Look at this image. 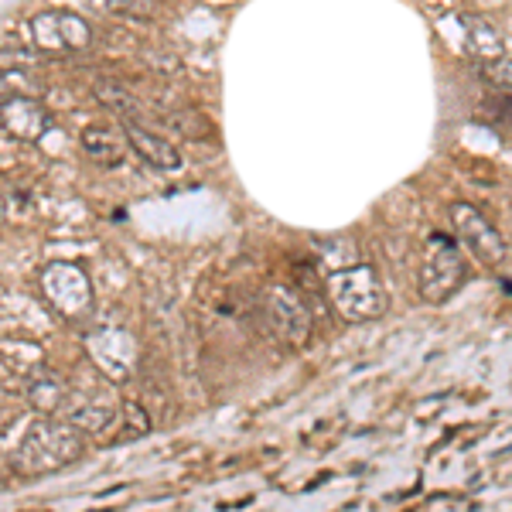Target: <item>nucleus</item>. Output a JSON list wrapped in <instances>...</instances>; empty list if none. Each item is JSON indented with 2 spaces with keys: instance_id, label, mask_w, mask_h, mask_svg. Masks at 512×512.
Listing matches in <instances>:
<instances>
[{
  "instance_id": "1",
  "label": "nucleus",
  "mask_w": 512,
  "mask_h": 512,
  "mask_svg": "<svg viewBox=\"0 0 512 512\" xmlns=\"http://www.w3.org/2000/svg\"><path fill=\"white\" fill-rule=\"evenodd\" d=\"M86 437L62 417H45L24 431L18 451H14V468L21 475H52L69 468L82 458Z\"/></svg>"
},
{
  "instance_id": "2",
  "label": "nucleus",
  "mask_w": 512,
  "mask_h": 512,
  "mask_svg": "<svg viewBox=\"0 0 512 512\" xmlns=\"http://www.w3.org/2000/svg\"><path fill=\"white\" fill-rule=\"evenodd\" d=\"M117 410H120V400H117L113 383L103 373L89 369V373H82L79 379H69V390H65L59 417L82 434H99L103 427L113 424Z\"/></svg>"
},
{
  "instance_id": "3",
  "label": "nucleus",
  "mask_w": 512,
  "mask_h": 512,
  "mask_svg": "<svg viewBox=\"0 0 512 512\" xmlns=\"http://www.w3.org/2000/svg\"><path fill=\"white\" fill-rule=\"evenodd\" d=\"M328 301L345 321H369L386 311V287L373 267H349L335 270L328 277Z\"/></svg>"
},
{
  "instance_id": "4",
  "label": "nucleus",
  "mask_w": 512,
  "mask_h": 512,
  "mask_svg": "<svg viewBox=\"0 0 512 512\" xmlns=\"http://www.w3.org/2000/svg\"><path fill=\"white\" fill-rule=\"evenodd\" d=\"M465 280H468V263L465 253L458 250V243L444 233H431L424 246V260H420V294H424V301L431 304L448 301Z\"/></svg>"
},
{
  "instance_id": "5",
  "label": "nucleus",
  "mask_w": 512,
  "mask_h": 512,
  "mask_svg": "<svg viewBox=\"0 0 512 512\" xmlns=\"http://www.w3.org/2000/svg\"><path fill=\"white\" fill-rule=\"evenodd\" d=\"M38 284L45 301L52 304V311L65 321H89V315H93V284H89L86 270L76 267V263H48L41 270Z\"/></svg>"
},
{
  "instance_id": "6",
  "label": "nucleus",
  "mask_w": 512,
  "mask_h": 512,
  "mask_svg": "<svg viewBox=\"0 0 512 512\" xmlns=\"http://www.w3.org/2000/svg\"><path fill=\"white\" fill-rule=\"evenodd\" d=\"M31 45L41 55H76L93 45V28L72 11H41L28 24Z\"/></svg>"
},
{
  "instance_id": "7",
  "label": "nucleus",
  "mask_w": 512,
  "mask_h": 512,
  "mask_svg": "<svg viewBox=\"0 0 512 512\" xmlns=\"http://www.w3.org/2000/svg\"><path fill=\"white\" fill-rule=\"evenodd\" d=\"M451 222H454V233H458L461 246H465L478 263H485V267H492V270L506 267V260H509L506 239H502L499 229H495L492 222L475 209V205L454 202L451 205Z\"/></svg>"
},
{
  "instance_id": "8",
  "label": "nucleus",
  "mask_w": 512,
  "mask_h": 512,
  "mask_svg": "<svg viewBox=\"0 0 512 512\" xmlns=\"http://www.w3.org/2000/svg\"><path fill=\"white\" fill-rule=\"evenodd\" d=\"M263 315H267L270 328L284 338L287 345H304L311 338V325H315V315L304 304V297L294 291V287L274 284L263 294Z\"/></svg>"
},
{
  "instance_id": "9",
  "label": "nucleus",
  "mask_w": 512,
  "mask_h": 512,
  "mask_svg": "<svg viewBox=\"0 0 512 512\" xmlns=\"http://www.w3.org/2000/svg\"><path fill=\"white\" fill-rule=\"evenodd\" d=\"M86 352L96 373H103L110 383H123L137 369V345L123 328H96L86 338Z\"/></svg>"
},
{
  "instance_id": "10",
  "label": "nucleus",
  "mask_w": 512,
  "mask_h": 512,
  "mask_svg": "<svg viewBox=\"0 0 512 512\" xmlns=\"http://www.w3.org/2000/svg\"><path fill=\"white\" fill-rule=\"evenodd\" d=\"M52 127V113L35 93H7L0 99V130L21 144H35Z\"/></svg>"
},
{
  "instance_id": "11",
  "label": "nucleus",
  "mask_w": 512,
  "mask_h": 512,
  "mask_svg": "<svg viewBox=\"0 0 512 512\" xmlns=\"http://www.w3.org/2000/svg\"><path fill=\"white\" fill-rule=\"evenodd\" d=\"M123 137H127L130 154H137V158L144 164H151L154 171H178L181 168V154L168 137L154 134V130H144L140 123H127V127H123Z\"/></svg>"
},
{
  "instance_id": "12",
  "label": "nucleus",
  "mask_w": 512,
  "mask_h": 512,
  "mask_svg": "<svg viewBox=\"0 0 512 512\" xmlns=\"http://www.w3.org/2000/svg\"><path fill=\"white\" fill-rule=\"evenodd\" d=\"M65 390H69V379L48 366H35L28 373V383H24V396H28L31 410L41 417H59Z\"/></svg>"
},
{
  "instance_id": "13",
  "label": "nucleus",
  "mask_w": 512,
  "mask_h": 512,
  "mask_svg": "<svg viewBox=\"0 0 512 512\" xmlns=\"http://www.w3.org/2000/svg\"><path fill=\"white\" fill-rule=\"evenodd\" d=\"M82 151H86V158L99 164V168H120L123 158H127V137H123V130L110 127V123H93V127L82 130Z\"/></svg>"
},
{
  "instance_id": "14",
  "label": "nucleus",
  "mask_w": 512,
  "mask_h": 512,
  "mask_svg": "<svg viewBox=\"0 0 512 512\" xmlns=\"http://www.w3.org/2000/svg\"><path fill=\"white\" fill-rule=\"evenodd\" d=\"M93 93H96L99 103H103L106 110L117 113L120 120L140 123V117H144V103L137 99V93L130 86H123V82H117V79H96Z\"/></svg>"
},
{
  "instance_id": "15",
  "label": "nucleus",
  "mask_w": 512,
  "mask_h": 512,
  "mask_svg": "<svg viewBox=\"0 0 512 512\" xmlns=\"http://www.w3.org/2000/svg\"><path fill=\"white\" fill-rule=\"evenodd\" d=\"M465 28H468V52L475 55V62H489V59L506 55V48H502V35L492 21L465 18Z\"/></svg>"
},
{
  "instance_id": "16",
  "label": "nucleus",
  "mask_w": 512,
  "mask_h": 512,
  "mask_svg": "<svg viewBox=\"0 0 512 512\" xmlns=\"http://www.w3.org/2000/svg\"><path fill=\"white\" fill-rule=\"evenodd\" d=\"M164 123H168L178 137H188V140H209L216 134V130H212V120L195 110H171V113H164Z\"/></svg>"
},
{
  "instance_id": "17",
  "label": "nucleus",
  "mask_w": 512,
  "mask_h": 512,
  "mask_svg": "<svg viewBox=\"0 0 512 512\" xmlns=\"http://www.w3.org/2000/svg\"><path fill=\"white\" fill-rule=\"evenodd\" d=\"M478 76H482L485 86L499 96H509V55H499V59L478 62Z\"/></svg>"
},
{
  "instance_id": "18",
  "label": "nucleus",
  "mask_w": 512,
  "mask_h": 512,
  "mask_svg": "<svg viewBox=\"0 0 512 512\" xmlns=\"http://www.w3.org/2000/svg\"><path fill=\"white\" fill-rule=\"evenodd\" d=\"M89 4H93L99 14H123V11H130L134 0H89Z\"/></svg>"
},
{
  "instance_id": "19",
  "label": "nucleus",
  "mask_w": 512,
  "mask_h": 512,
  "mask_svg": "<svg viewBox=\"0 0 512 512\" xmlns=\"http://www.w3.org/2000/svg\"><path fill=\"white\" fill-rule=\"evenodd\" d=\"M4 219H7V202L0 198V222H4Z\"/></svg>"
}]
</instances>
